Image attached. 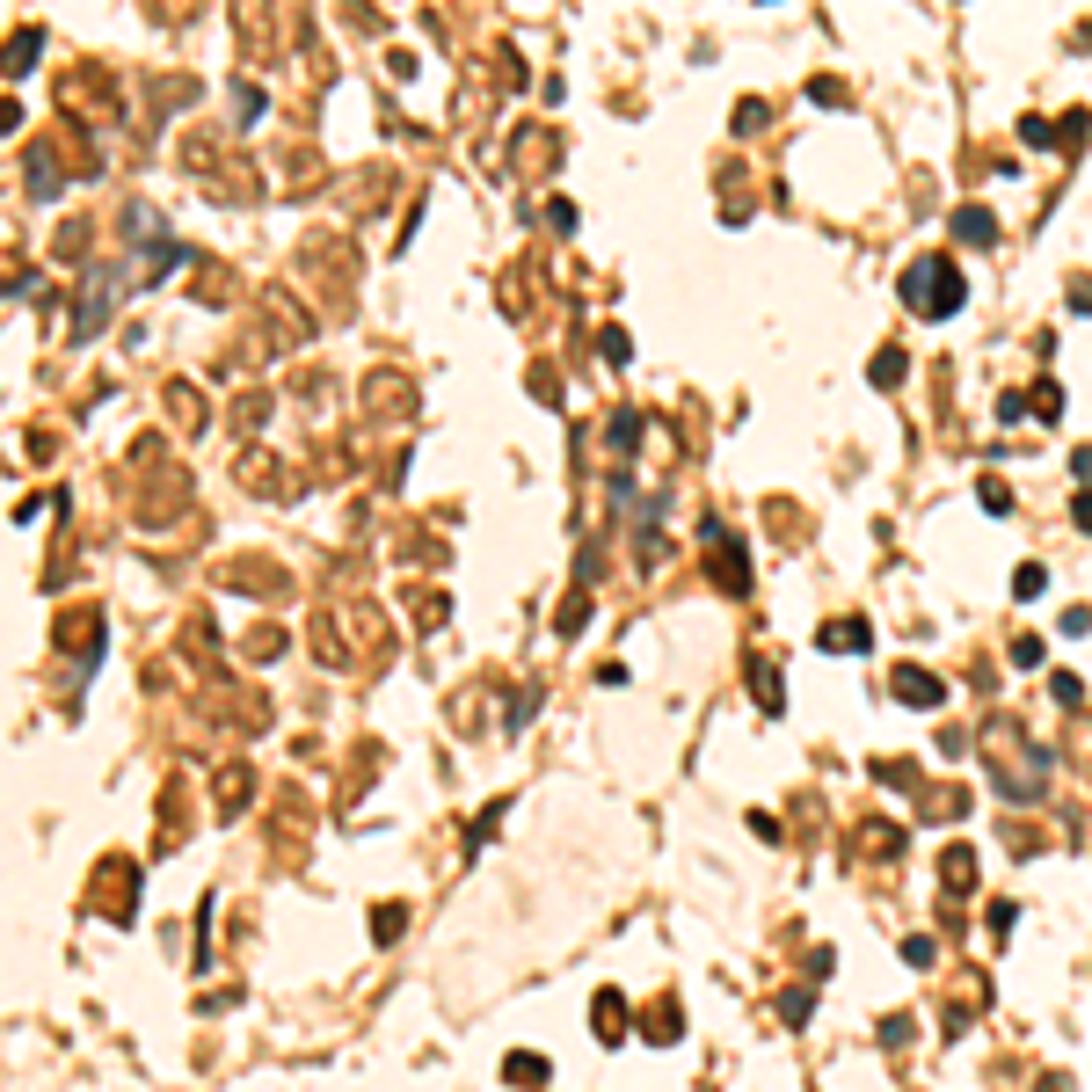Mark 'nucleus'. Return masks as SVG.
Instances as JSON below:
<instances>
[{
  "mask_svg": "<svg viewBox=\"0 0 1092 1092\" xmlns=\"http://www.w3.org/2000/svg\"><path fill=\"white\" fill-rule=\"evenodd\" d=\"M896 692H903V699H917V706H933V699H940V685H933V678H917V670H903V678H896Z\"/></svg>",
  "mask_w": 1092,
  "mask_h": 1092,
  "instance_id": "2",
  "label": "nucleus"
},
{
  "mask_svg": "<svg viewBox=\"0 0 1092 1092\" xmlns=\"http://www.w3.org/2000/svg\"><path fill=\"white\" fill-rule=\"evenodd\" d=\"M903 299H917V313H925V320H947V313L961 306V277H954V269H947L940 255H925V262L910 269V277H903Z\"/></svg>",
  "mask_w": 1092,
  "mask_h": 1092,
  "instance_id": "1",
  "label": "nucleus"
},
{
  "mask_svg": "<svg viewBox=\"0 0 1092 1092\" xmlns=\"http://www.w3.org/2000/svg\"><path fill=\"white\" fill-rule=\"evenodd\" d=\"M510 1078H517V1085H539L546 1071H539V1056H510Z\"/></svg>",
  "mask_w": 1092,
  "mask_h": 1092,
  "instance_id": "4",
  "label": "nucleus"
},
{
  "mask_svg": "<svg viewBox=\"0 0 1092 1092\" xmlns=\"http://www.w3.org/2000/svg\"><path fill=\"white\" fill-rule=\"evenodd\" d=\"M619 1027H627V1019H619V998H597V1034H605V1042H612Z\"/></svg>",
  "mask_w": 1092,
  "mask_h": 1092,
  "instance_id": "3",
  "label": "nucleus"
}]
</instances>
